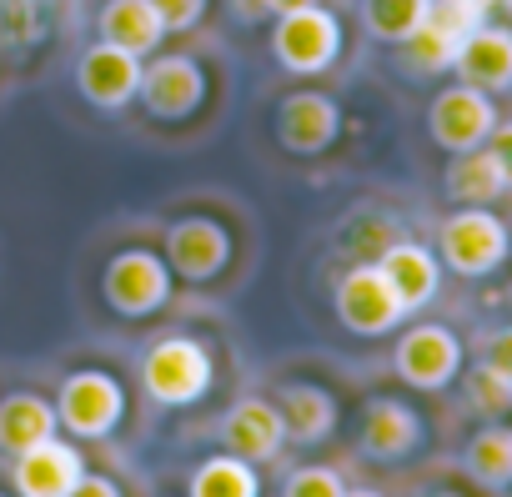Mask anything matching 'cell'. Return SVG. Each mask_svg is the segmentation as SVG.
<instances>
[{"label":"cell","instance_id":"1","mask_svg":"<svg viewBox=\"0 0 512 497\" xmlns=\"http://www.w3.org/2000/svg\"><path fill=\"white\" fill-rule=\"evenodd\" d=\"M141 387L156 407H191L211 392V352L196 337H161L141 352Z\"/></svg>","mask_w":512,"mask_h":497},{"label":"cell","instance_id":"2","mask_svg":"<svg viewBox=\"0 0 512 497\" xmlns=\"http://www.w3.org/2000/svg\"><path fill=\"white\" fill-rule=\"evenodd\" d=\"M512 231L487 211V206H462L437 226V257L457 277H487L507 262Z\"/></svg>","mask_w":512,"mask_h":497},{"label":"cell","instance_id":"3","mask_svg":"<svg viewBox=\"0 0 512 497\" xmlns=\"http://www.w3.org/2000/svg\"><path fill=\"white\" fill-rule=\"evenodd\" d=\"M272 56L292 76H322L342 56V21L322 6V0L317 6H302V11H287V16H277Z\"/></svg>","mask_w":512,"mask_h":497},{"label":"cell","instance_id":"4","mask_svg":"<svg viewBox=\"0 0 512 497\" xmlns=\"http://www.w3.org/2000/svg\"><path fill=\"white\" fill-rule=\"evenodd\" d=\"M126 417V392L111 372H71L56 392V422L76 442H101L121 427Z\"/></svg>","mask_w":512,"mask_h":497},{"label":"cell","instance_id":"5","mask_svg":"<svg viewBox=\"0 0 512 497\" xmlns=\"http://www.w3.org/2000/svg\"><path fill=\"white\" fill-rule=\"evenodd\" d=\"M161 257H166L171 277H181L191 287L216 282L231 267V231L216 216H181L166 231V252Z\"/></svg>","mask_w":512,"mask_h":497},{"label":"cell","instance_id":"6","mask_svg":"<svg viewBox=\"0 0 512 497\" xmlns=\"http://www.w3.org/2000/svg\"><path fill=\"white\" fill-rule=\"evenodd\" d=\"M101 297L121 317H151V312H161L166 297H171V267H166V257L141 252V246L111 257V267L101 277Z\"/></svg>","mask_w":512,"mask_h":497},{"label":"cell","instance_id":"7","mask_svg":"<svg viewBox=\"0 0 512 497\" xmlns=\"http://www.w3.org/2000/svg\"><path fill=\"white\" fill-rule=\"evenodd\" d=\"M337 317L357 337H382L407 317V307H402V297L392 292V282L382 277L377 262H357L337 282Z\"/></svg>","mask_w":512,"mask_h":497},{"label":"cell","instance_id":"8","mask_svg":"<svg viewBox=\"0 0 512 497\" xmlns=\"http://www.w3.org/2000/svg\"><path fill=\"white\" fill-rule=\"evenodd\" d=\"M136 101L156 116V121H186L201 111L206 101V71L191 56H156L141 61V86Z\"/></svg>","mask_w":512,"mask_h":497},{"label":"cell","instance_id":"9","mask_svg":"<svg viewBox=\"0 0 512 497\" xmlns=\"http://www.w3.org/2000/svg\"><path fill=\"white\" fill-rule=\"evenodd\" d=\"M492 126H497V106H492V96L477 91V86H447V91H437V101H432V111H427L432 141H437L442 151H452V156H457V151H477Z\"/></svg>","mask_w":512,"mask_h":497},{"label":"cell","instance_id":"10","mask_svg":"<svg viewBox=\"0 0 512 497\" xmlns=\"http://www.w3.org/2000/svg\"><path fill=\"white\" fill-rule=\"evenodd\" d=\"M392 362H397V377H402L407 387H417V392H442V387L462 372V342H457L447 327L422 322V327L402 332Z\"/></svg>","mask_w":512,"mask_h":497},{"label":"cell","instance_id":"11","mask_svg":"<svg viewBox=\"0 0 512 497\" xmlns=\"http://www.w3.org/2000/svg\"><path fill=\"white\" fill-rule=\"evenodd\" d=\"M136 86H141V56L111 46V41H96L81 51L76 61V91L96 106V111H121L136 101Z\"/></svg>","mask_w":512,"mask_h":497},{"label":"cell","instance_id":"12","mask_svg":"<svg viewBox=\"0 0 512 497\" xmlns=\"http://www.w3.org/2000/svg\"><path fill=\"white\" fill-rule=\"evenodd\" d=\"M81 477H86V457L61 432L26 447V452H16V467H11L16 497H71V487Z\"/></svg>","mask_w":512,"mask_h":497},{"label":"cell","instance_id":"13","mask_svg":"<svg viewBox=\"0 0 512 497\" xmlns=\"http://www.w3.org/2000/svg\"><path fill=\"white\" fill-rule=\"evenodd\" d=\"M221 447L236 452V457H246V462H256V467L272 462L287 447V422H282L277 402H267V397L231 402L226 417H221Z\"/></svg>","mask_w":512,"mask_h":497},{"label":"cell","instance_id":"14","mask_svg":"<svg viewBox=\"0 0 512 497\" xmlns=\"http://www.w3.org/2000/svg\"><path fill=\"white\" fill-rule=\"evenodd\" d=\"M342 131V111L322 91H292L277 106V141L292 156H322Z\"/></svg>","mask_w":512,"mask_h":497},{"label":"cell","instance_id":"15","mask_svg":"<svg viewBox=\"0 0 512 497\" xmlns=\"http://www.w3.org/2000/svg\"><path fill=\"white\" fill-rule=\"evenodd\" d=\"M362 457L372 462H402L422 447V417L397 397H372L362 412Z\"/></svg>","mask_w":512,"mask_h":497},{"label":"cell","instance_id":"16","mask_svg":"<svg viewBox=\"0 0 512 497\" xmlns=\"http://www.w3.org/2000/svg\"><path fill=\"white\" fill-rule=\"evenodd\" d=\"M452 71L462 76V86H477V91H507V86H512V31L482 21V26L462 41Z\"/></svg>","mask_w":512,"mask_h":497},{"label":"cell","instance_id":"17","mask_svg":"<svg viewBox=\"0 0 512 497\" xmlns=\"http://www.w3.org/2000/svg\"><path fill=\"white\" fill-rule=\"evenodd\" d=\"M377 267H382V277L392 282V292L402 297L407 312L427 307L437 297V287H442V262L427 252L422 241H407V236L387 246V252L377 257Z\"/></svg>","mask_w":512,"mask_h":497},{"label":"cell","instance_id":"18","mask_svg":"<svg viewBox=\"0 0 512 497\" xmlns=\"http://www.w3.org/2000/svg\"><path fill=\"white\" fill-rule=\"evenodd\" d=\"M277 412L287 422V442L297 447H317L337 432V397L317 382H287L277 392Z\"/></svg>","mask_w":512,"mask_h":497},{"label":"cell","instance_id":"19","mask_svg":"<svg viewBox=\"0 0 512 497\" xmlns=\"http://www.w3.org/2000/svg\"><path fill=\"white\" fill-rule=\"evenodd\" d=\"M96 36L131 51V56H151L166 41V26H161L151 0H106L96 16Z\"/></svg>","mask_w":512,"mask_h":497},{"label":"cell","instance_id":"20","mask_svg":"<svg viewBox=\"0 0 512 497\" xmlns=\"http://www.w3.org/2000/svg\"><path fill=\"white\" fill-rule=\"evenodd\" d=\"M61 422H56V402H46L41 392H6L0 397V452L16 457L46 437H56Z\"/></svg>","mask_w":512,"mask_h":497},{"label":"cell","instance_id":"21","mask_svg":"<svg viewBox=\"0 0 512 497\" xmlns=\"http://www.w3.org/2000/svg\"><path fill=\"white\" fill-rule=\"evenodd\" d=\"M462 467L477 487L487 492H507L512 487V427L507 422H487L482 432H472V442L462 447Z\"/></svg>","mask_w":512,"mask_h":497},{"label":"cell","instance_id":"22","mask_svg":"<svg viewBox=\"0 0 512 497\" xmlns=\"http://www.w3.org/2000/svg\"><path fill=\"white\" fill-rule=\"evenodd\" d=\"M442 186H447V196H452L457 206H492V201L507 191V176L497 171L492 151L477 146V151H457V156H452Z\"/></svg>","mask_w":512,"mask_h":497},{"label":"cell","instance_id":"23","mask_svg":"<svg viewBox=\"0 0 512 497\" xmlns=\"http://www.w3.org/2000/svg\"><path fill=\"white\" fill-rule=\"evenodd\" d=\"M186 497H262V477H256V462H246L236 452H221V457L196 462V472L186 482Z\"/></svg>","mask_w":512,"mask_h":497},{"label":"cell","instance_id":"24","mask_svg":"<svg viewBox=\"0 0 512 497\" xmlns=\"http://www.w3.org/2000/svg\"><path fill=\"white\" fill-rule=\"evenodd\" d=\"M427 6L432 0H362V26H367V36L402 46L427 21Z\"/></svg>","mask_w":512,"mask_h":497},{"label":"cell","instance_id":"25","mask_svg":"<svg viewBox=\"0 0 512 497\" xmlns=\"http://www.w3.org/2000/svg\"><path fill=\"white\" fill-rule=\"evenodd\" d=\"M487 11H492V0H432L427 6V31H437L452 51H462V41L487 21Z\"/></svg>","mask_w":512,"mask_h":497},{"label":"cell","instance_id":"26","mask_svg":"<svg viewBox=\"0 0 512 497\" xmlns=\"http://www.w3.org/2000/svg\"><path fill=\"white\" fill-rule=\"evenodd\" d=\"M462 387H467L472 412H482V417H502V412H512V377H507V372L477 362V367L462 377Z\"/></svg>","mask_w":512,"mask_h":497},{"label":"cell","instance_id":"27","mask_svg":"<svg viewBox=\"0 0 512 497\" xmlns=\"http://www.w3.org/2000/svg\"><path fill=\"white\" fill-rule=\"evenodd\" d=\"M41 41V16H36V0H0V46L21 51Z\"/></svg>","mask_w":512,"mask_h":497},{"label":"cell","instance_id":"28","mask_svg":"<svg viewBox=\"0 0 512 497\" xmlns=\"http://www.w3.org/2000/svg\"><path fill=\"white\" fill-rule=\"evenodd\" d=\"M342 492H347L342 472H337V467H322V462L297 467V472L287 477V487H282V497H342Z\"/></svg>","mask_w":512,"mask_h":497},{"label":"cell","instance_id":"29","mask_svg":"<svg viewBox=\"0 0 512 497\" xmlns=\"http://www.w3.org/2000/svg\"><path fill=\"white\" fill-rule=\"evenodd\" d=\"M151 6H156L166 36H171V31H191V26L206 16V0H151Z\"/></svg>","mask_w":512,"mask_h":497},{"label":"cell","instance_id":"30","mask_svg":"<svg viewBox=\"0 0 512 497\" xmlns=\"http://www.w3.org/2000/svg\"><path fill=\"white\" fill-rule=\"evenodd\" d=\"M487 151H492V161H497V171L507 176V186H512V121H497L492 131H487V141H482Z\"/></svg>","mask_w":512,"mask_h":497},{"label":"cell","instance_id":"31","mask_svg":"<svg viewBox=\"0 0 512 497\" xmlns=\"http://www.w3.org/2000/svg\"><path fill=\"white\" fill-rule=\"evenodd\" d=\"M482 362L512 377V327H502V332H487V342H482Z\"/></svg>","mask_w":512,"mask_h":497},{"label":"cell","instance_id":"32","mask_svg":"<svg viewBox=\"0 0 512 497\" xmlns=\"http://www.w3.org/2000/svg\"><path fill=\"white\" fill-rule=\"evenodd\" d=\"M71 497H126V492H121V482H111V477H101V472H86V477L71 487Z\"/></svg>","mask_w":512,"mask_h":497},{"label":"cell","instance_id":"33","mask_svg":"<svg viewBox=\"0 0 512 497\" xmlns=\"http://www.w3.org/2000/svg\"><path fill=\"white\" fill-rule=\"evenodd\" d=\"M231 11H236L241 21H262V16H272V11H267V0H231Z\"/></svg>","mask_w":512,"mask_h":497},{"label":"cell","instance_id":"34","mask_svg":"<svg viewBox=\"0 0 512 497\" xmlns=\"http://www.w3.org/2000/svg\"><path fill=\"white\" fill-rule=\"evenodd\" d=\"M302 6H317V0H267L272 16H287V11H302Z\"/></svg>","mask_w":512,"mask_h":497},{"label":"cell","instance_id":"35","mask_svg":"<svg viewBox=\"0 0 512 497\" xmlns=\"http://www.w3.org/2000/svg\"><path fill=\"white\" fill-rule=\"evenodd\" d=\"M342 497H387V492H377V487H347Z\"/></svg>","mask_w":512,"mask_h":497},{"label":"cell","instance_id":"36","mask_svg":"<svg viewBox=\"0 0 512 497\" xmlns=\"http://www.w3.org/2000/svg\"><path fill=\"white\" fill-rule=\"evenodd\" d=\"M432 497H457V492H432Z\"/></svg>","mask_w":512,"mask_h":497},{"label":"cell","instance_id":"37","mask_svg":"<svg viewBox=\"0 0 512 497\" xmlns=\"http://www.w3.org/2000/svg\"><path fill=\"white\" fill-rule=\"evenodd\" d=\"M36 6H41V0H36Z\"/></svg>","mask_w":512,"mask_h":497},{"label":"cell","instance_id":"38","mask_svg":"<svg viewBox=\"0 0 512 497\" xmlns=\"http://www.w3.org/2000/svg\"><path fill=\"white\" fill-rule=\"evenodd\" d=\"M0 497H6V492H0Z\"/></svg>","mask_w":512,"mask_h":497}]
</instances>
